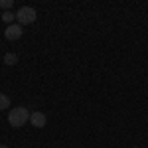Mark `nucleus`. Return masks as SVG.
<instances>
[{
    "mask_svg": "<svg viewBox=\"0 0 148 148\" xmlns=\"http://www.w3.org/2000/svg\"><path fill=\"white\" fill-rule=\"evenodd\" d=\"M30 123H32V126H36V128H44L47 123V116L42 111H34V113L30 114Z\"/></svg>",
    "mask_w": 148,
    "mask_h": 148,
    "instance_id": "obj_4",
    "label": "nucleus"
},
{
    "mask_svg": "<svg viewBox=\"0 0 148 148\" xmlns=\"http://www.w3.org/2000/svg\"><path fill=\"white\" fill-rule=\"evenodd\" d=\"M36 18H38V12L32 8V6H22L20 10L16 12V20L20 26H28V24H34Z\"/></svg>",
    "mask_w": 148,
    "mask_h": 148,
    "instance_id": "obj_2",
    "label": "nucleus"
},
{
    "mask_svg": "<svg viewBox=\"0 0 148 148\" xmlns=\"http://www.w3.org/2000/svg\"><path fill=\"white\" fill-rule=\"evenodd\" d=\"M30 111L28 109H24V107H16V109H12L10 113H8V123H10V126H14V128H20V126H24L28 121H30Z\"/></svg>",
    "mask_w": 148,
    "mask_h": 148,
    "instance_id": "obj_1",
    "label": "nucleus"
},
{
    "mask_svg": "<svg viewBox=\"0 0 148 148\" xmlns=\"http://www.w3.org/2000/svg\"><path fill=\"white\" fill-rule=\"evenodd\" d=\"M10 107V97L8 95H0V111H6Z\"/></svg>",
    "mask_w": 148,
    "mask_h": 148,
    "instance_id": "obj_6",
    "label": "nucleus"
},
{
    "mask_svg": "<svg viewBox=\"0 0 148 148\" xmlns=\"http://www.w3.org/2000/svg\"><path fill=\"white\" fill-rule=\"evenodd\" d=\"M12 4H14V0H0V8H4V12H8Z\"/></svg>",
    "mask_w": 148,
    "mask_h": 148,
    "instance_id": "obj_8",
    "label": "nucleus"
},
{
    "mask_svg": "<svg viewBox=\"0 0 148 148\" xmlns=\"http://www.w3.org/2000/svg\"><path fill=\"white\" fill-rule=\"evenodd\" d=\"M14 18H16V14H12L10 10H8V12H2V22H6L8 26L12 24V20H14Z\"/></svg>",
    "mask_w": 148,
    "mask_h": 148,
    "instance_id": "obj_7",
    "label": "nucleus"
},
{
    "mask_svg": "<svg viewBox=\"0 0 148 148\" xmlns=\"http://www.w3.org/2000/svg\"><path fill=\"white\" fill-rule=\"evenodd\" d=\"M0 148H8V146H4V144H0Z\"/></svg>",
    "mask_w": 148,
    "mask_h": 148,
    "instance_id": "obj_9",
    "label": "nucleus"
},
{
    "mask_svg": "<svg viewBox=\"0 0 148 148\" xmlns=\"http://www.w3.org/2000/svg\"><path fill=\"white\" fill-rule=\"evenodd\" d=\"M4 63H6V65H16V63H18V53H14V51L4 53Z\"/></svg>",
    "mask_w": 148,
    "mask_h": 148,
    "instance_id": "obj_5",
    "label": "nucleus"
},
{
    "mask_svg": "<svg viewBox=\"0 0 148 148\" xmlns=\"http://www.w3.org/2000/svg\"><path fill=\"white\" fill-rule=\"evenodd\" d=\"M22 26L20 24H10V26H6V32H4V38L8 40V42H16V40H20L22 38Z\"/></svg>",
    "mask_w": 148,
    "mask_h": 148,
    "instance_id": "obj_3",
    "label": "nucleus"
}]
</instances>
